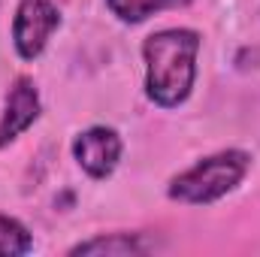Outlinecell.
<instances>
[{
    "mask_svg": "<svg viewBox=\"0 0 260 257\" xmlns=\"http://www.w3.org/2000/svg\"><path fill=\"white\" fill-rule=\"evenodd\" d=\"M37 118H40V94H37V85L27 76H18L12 82V88H9L6 109H3V118H0V148L9 145L18 133H24Z\"/></svg>",
    "mask_w": 260,
    "mask_h": 257,
    "instance_id": "obj_5",
    "label": "cell"
},
{
    "mask_svg": "<svg viewBox=\"0 0 260 257\" xmlns=\"http://www.w3.org/2000/svg\"><path fill=\"white\" fill-rule=\"evenodd\" d=\"M251 157L245 151H218L206 160H200L197 167H191L188 173L176 176L170 185V197L182 200V203H212L224 194H230L242 176L248 173Z\"/></svg>",
    "mask_w": 260,
    "mask_h": 257,
    "instance_id": "obj_2",
    "label": "cell"
},
{
    "mask_svg": "<svg viewBox=\"0 0 260 257\" xmlns=\"http://www.w3.org/2000/svg\"><path fill=\"white\" fill-rule=\"evenodd\" d=\"M197 52H200V34L188 27L157 30L145 40L142 46L148 67L145 91L157 106L173 109L188 100L197 76Z\"/></svg>",
    "mask_w": 260,
    "mask_h": 257,
    "instance_id": "obj_1",
    "label": "cell"
},
{
    "mask_svg": "<svg viewBox=\"0 0 260 257\" xmlns=\"http://www.w3.org/2000/svg\"><path fill=\"white\" fill-rule=\"evenodd\" d=\"M106 3H109L112 15H118L121 21L136 24V21L148 18L151 12H160V9H167V6H185V3H191V0H106Z\"/></svg>",
    "mask_w": 260,
    "mask_h": 257,
    "instance_id": "obj_7",
    "label": "cell"
},
{
    "mask_svg": "<svg viewBox=\"0 0 260 257\" xmlns=\"http://www.w3.org/2000/svg\"><path fill=\"white\" fill-rule=\"evenodd\" d=\"M73 154L91 179H106L118 167L121 136L112 127H91L79 133V139L73 142Z\"/></svg>",
    "mask_w": 260,
    "mask_h": 257,
    "instance_id": "obj_4",
    "label": "cell"
},
{
    "mask_svg": "<svg viewBox=\"0 0 260 257\" xmlns=\"http://www.w3.org/2000/svg\"><path fill=\"white\" fill-rule=\"evenodd\" d=\"M58 24H61V12H58L55 3H49V0H21L18 12H15V24H12V40H15L18 55L24 61H34L46 49V43H49V37Z\"/></svg>",
    "mask_w": 260,
    "mask_h": 257,
    "instance_id": "obj_3",
    "label": "cell"
},
{
    "mask_svg": "<svg viewBox=\"0 0 260 257\" xmlns=\"http://www.w3.org/2000/svg\"><path fill=\"white\" fill-rule=\"evenodd\" d=\"M145 245L139 242V236L130 233H109V236H97L88 242H79L76 248H70V254H142Z\"/></svg>",
    "mask_w": 260,
    "mask_h": 257,
    "instance_id": "obj_6",
    "label": "cell"
},
{
    "mask_svg": "<svg viewBox=\"0 0 260 257\" xmlns=\"http://www.w3.org/2000/svg\"><path fill=\"white\" fill-rule=\"evenodd\" d=\"M34 248V239L30 233L15 221V218H6L0 215V257H18L27 254Z\"/></svg>",
    "mask_w": 260,
    "mask_h": 257,
    "instance_id": "obj_8",
    "label": "cell"
}]
</instances>
